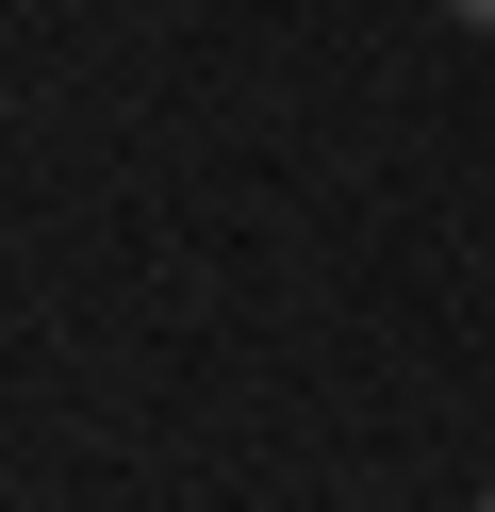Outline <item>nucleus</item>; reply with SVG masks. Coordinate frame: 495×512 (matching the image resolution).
<instances>
[{
	"label": "nucleus",
	"instance_id": "f257e3e1",
	"mask_svg": "<svg viewBox=\"0 0 495 512\" xmlns=\"http://www.w3.org/2000/svg\"><path fill=\"white\" fill-rule=\"evenodd\" d=\"M446 17H462V34H495V0H446Z\"/></svg>",
	"mask_w": 495,
	"mask_h": 512
},
{
	"label": "nucleus",
	"instance_id": "f03ea898",
	"mask_svg": "<svg viewBox=\"0 0 495 512\" xmlns=\"http://www.w3.org/2000/svg\"><path fill=\"white\" fill-rule=\"evenodd\" d=\"M479 512H495V496H479Z\"/></svg>",
	"mask_w": 495,
	"mask_h": 512
}]
</instances>
